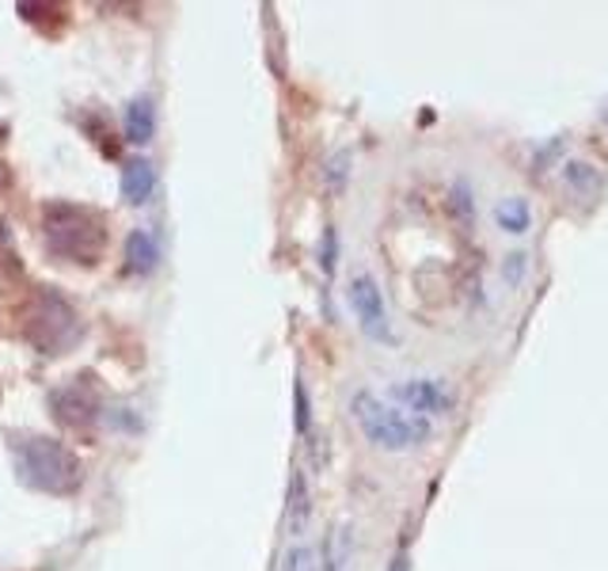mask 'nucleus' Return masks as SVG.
<instances>
[{
    "instance_id": "obj_1",
    "label": "nucleus",
    "mask_w": 608,
    "mask_h": 571,
    "mask_svg": "<svg viewBox=\"0 0 608 571\" xmlns=\"http://www.w3.org/2000/svg\"><path fill=\"white\" fill-rule=\"evenodd\" d=\"M12 465L23 488L42 495H73L84 484L80 458L65 442L47 434H16L12 439Z\"/></svg>"
},
{
    "instance_id": "obj_2",
    "label": "nucleus",
    "mask_w": 608,
    "mask_h": 571,
    "mask_svg": "<svg viewBox=\"0 0 608 571\" xmlns=\"http://www.w3.org/2000/svg\"><path fill=\"white\" fill-rule=\"evenodd\" d=\"M351 412L357 419V427H362V434L377 445V450L404 453L430 439V423H426V419L404 412V408H396L392 400H384L369 389H362L351 400Z\"/></svg>"
},
{
    "instance_id": "obj_3",
    "label": "nucleus",
    "mask_w": 608,
    "mask_h": 571,
    "mask_svg": "<svg viewBox=\"0 0 608 571\" xmlns=\"http://www.w3.org/2000/svg\"><path fill=\"white\" fill-rule=\"evenodd\" d=\"M47 244L69 263H95L103 256L107 229L103 218L88 207H73V202H53L47 207Z\"/></svg>"
},
{
    "instance_id": "obj_4",
    "label": "nucleus",
    "mask_w": 608,
    "mask_h": 571,
    "mask_svg": "<svg viewBox=\"0 0 608 571\" xmlns=\"http://www.w3.org/2000/svg\"><path fill=\"white\" fill-rule=\"evenodd\" d=\"M23 335L31 339L42 354H65L80 339V320L65 298L42 290L39 298L31 301V309H27Z\"/></svg>"
},
{
    "instance_id": "obj_5",
    "label": "nucleus",
    "mask_w": 608,
    "mask_h": 571,
    "mask_svg": "<svg viewBox=\"0 0 608 571\" xmlns=\"http://www.w3.org/2000/svg\"><path fill=\"white\" fill-rule=\"evenodd\" d=\"M346 298H351L357 328H362L369 339H377V343H392V320H388V309H384V293H381L377 279L365 271L354 274Z\"/></svg>"
},
{
    "instance_id": "obj_6",
    "label": "nucleus",
    "mask_w": 608,
    "mask_h": 571,
    "mask_svg": "<svg viewBox=\"0 0 608 571\" xmlns=\"http://www.w3.org/2000/svg\"><path fill=\"white\" fill-rule=\"evenodd\" d=\"M392 404L430 423L434 415L453 412V392L437 378H407V381H396V385H392Z\"/></svg>"
},
{
    "instance_id": "obj_7",
    "label": "nucleus",
    "mask_w": 608,
    "mask_h": 571,
    "mask_svg": "<svg viewBox=\"0 0 608 571\" xmlns=\"http://www.w3.org/2000/svg\"><path fill=\"white\" fill-rule=\"evenodd\" d=\"M50 404H53V415L65 427H77V431L80 427H92L95 419H100V400H95V392L88 385H80V381L53 389Z\"/></svg>"
},
{
    "instance_id": "obj_8",
    "label": "nucleus",
    "mask_w": 608,
    "mask_h": 571,
    "mask_svg": "<svg viewBox=\"0 0 608 571\" xmlns=\"http://www.w3.org/2000/svg\"><path fill=\"white\" fill-rule=\"evenodd\" d=\"M324 571H354L357 568V533L354 522L338 519L331 522L327 538H324Z\"/></svg>"
},
{
    "instance_id": "obj_9",
    "label": "nucleus",
    "mask_w": 608,
    "mask_h": 571,
    "mask_svg": "<svg viewBox=\"0 0 608 571\" xmlns=\"http://www.w3.org/2000/svg\"><path fill=\"white\" fill-rule=\"evenodd\" d=\"M152 191H156V168H152V160L130 157L126 164H122V199H126L130 207H141V202L152 199Z\"/></svg>"
},
{
    "instance_id": "obj_10",
    "label": "nucleus",
    "mask_w": 608,
    "mask_h": 571,
    "mask_svg": "<svg viewBox=\"0 0 608 571\" xmlns=\"http://www.w3.org/2000/svg\"><path fill=\"white\" fill-rule=\"evenodd\" d=\"M495 226L506 237H525L533 229V202L525 194H503L495 202Z\"/></svg>"
},
{
    "instance_id": "obj_11",
    "label": "nucleus",
    "mask_w": 608,
    "mask_h": 571,
    "mask_svg": "<svg viewBox=\"0 0 608 571\" xmlns=\"http://www.w3.org/2000/svg\"><path fill=\"white\" fill-rule=\"evenodd\" d=\"M160 263V244L149 229H133L126 237V271L130 274H152Z\"/></svg>"
},
{
    "instance_id": "obj_12",
    "label": "nucleus",
    "mask_w": 608,
    "mask_h": 571,
    "mask_svg": "<svg viewBox=\"0 0 608 571\" xmlns=\"http://www.w3.org/2000/svg\"><path fill=\"white\" fill-rule=\"evenodd\" d=\"M126 141L130 146H145L152 141V133H156V107H152L149 96H138L130 107H126Z\"/></svg>"
},
{
    "instance_id": "obj_13",
    "label": "nucleus",
    "mask_w": 608,
    "mask_h": 571,
    "mask_svg": "<svg viewBox=\"0 0 608 571\" xmlns=\"http://www.w3.org/2000/svg\"><path fill=\"white\" fill-rule=\"evenodd\" d=\"M308 514H312V499H308V484H304V472H293L290 507H285V530H290V538H301L304 525H308Z\"/></svg>"
},
{
    "instance_id": "obj_14",
    "label": "nucleus",
    "mask_w": 608,
    "mask_h": 571,
    "mask_svg": "<svg viewBox=\"0 0 608 571\" xmlns=\"http://www.w3.org/2000/svg\"><path fill=\"white\" fill-rule=\"evenodd\" d=\"M563 183H567V191L578 194V199H594V194L601 191V172H597L589 160H567Z\"/></svg>"
},
{
    "instance_id": "obj_15",
    "label": "nucleus",
    "mask_w": 608,
    "mask_h": 571,
    "mask_svg": "<svg viewBox=\"0 0 608 571\" xmlns=\"http://www.w3.org/2000/svg\"><path fill=\"white\" fill-rule=\"evenodd\" d=\"M529 267H533V256L525 252H506L503 256V282L509 286V290H521L525 282H529Z\"/></svg>"
},
{
    "instance_id": "obj_16",
    "label": "nucleus",
    "mask_w": 608,
    "mask_h": 571,
    "mask_svg": "<svg viewBox=\"0 0 608 571\" xmlns=\"http://www.w3.org/2000/svg\"><path fill=\"white\" fill-rule=\"evenodd\" d=\"M282 571H324L320 568V557H316V549L312 545H290V552H285V564Z\"/></svg>"
},
{
    "instance_id": "obj_17",
    "label": "nucleus",
    "mask_w": 608,
    "mask_h": 571,
    "mask_svg": "<svg viewBox=\"0 0 608 571\" xmlns=\"http://www.w3.org/2000/svg\"><path fill=\"white\" fill-rule=\"evenodd\" d=\"M335 252H338L335 229H324V240H320V267H324V274L335 271Z\"/></svg>"
},
{
    "instance_id": "obj_18",
    "label": "nucleus",
    "mask_w": 608,
    "mask_h": 571,
    "mask_svg": "<svg viewBox=\"0 0 608 571\" xmlns=\"http://www.w3.org/2000/svg\"><path fill=\"white\" fill-rule=\"evenodd\" d=\"M293 392H297V431L304 434L308 431V392H304L301 378H297V385H293Z\"/></svg>"
},
{
    "instance_id": "obj_19",
    "label": "nucleus",
    "mask_w": 608,
    "mask_h": 571,
    "mask_svg": "<svg viewBox=\"0 0 608 571\" xmlns=\"http://www.w3.org/2000/svg\"><path fill=\"white\" fill-rule=\"evenodd\" d=\"M346 160H351V157H346V153H338L335 160H331V164H327V176H331V183H343V176H346Z\"/></svg>"
},
{
    "instance_id": "obj_20",
    "label": "nucleus",
    "mask_w": 608,
    "mask_h": 571,
    "mask_svg": "<svg viewBox=\"0 0 608 571\" xmlns=\"http://www.w3.org/2000/svg\"><path fill=\"white\" fill-rule=\"evenodd\" d=\"M388 571H411V560H407V552H399L396 560L388 564Z\"/></svg>"
}]
</instances>
